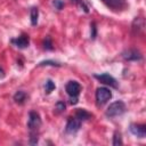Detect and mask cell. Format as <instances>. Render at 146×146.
<instances>
[{"instance_id":"6da1fadb","label":"cell","mask_w":146,"mask_h":146,"mask_svg":"<svg viewBox=\"0 0 146 146\" xmlns=\"http://www.w3.org/2000/svg\"><path fill=\"white\" fill-rule=\"evenodd\" d=\"M41 124H42V121L39 113L35 111H31L29 113V120H27V128L30 129L31 135H38L36 131L39 130Z\"/></svg>"},{"instance_id":"7a4b0ae2","label":"cell","mask_w":146,"mask_h":146,"mask_svg":"<svg viewBox=\"0 0 146 146\" xmlns=\"http://www.w3.org/2000/svg\"><path fill=\"white\" fill-rule=\"evenodd\" d=\"M65 90L67 92V95L71 97V104H76L78 103V97L80 95V91H81V86L79 82L76 81H68L66 83V87H65Z\"/></svg>"},{"instance_id":"3957f363","label":"cell","mask_w":146,"mask_h":146,"mask_svg":"<svg viewBox=\"0 0 146 146\" xmlns=\"http://www.w3.org/2000/svg\"><path fill=\"white\" fill-rule=\"evenodd\" d=\"M125 112V104L122 100H116L112 103L106 110V116L108 117H116L122 115Z\"/></svg>"},{"instance_id":"277c9868","label":"cell","mask_w":146,"mask_h":146,"mask_svg":"<svg viewBox=\"0 0 146 146\" xmlns=\"http://www.w3.org/2000/svg\"><path fill=\"white\" fill-rule=\"evenodd\" d=\"M112 98V92L110 89L105 87H99L96 90V100L98 105H104L106 104L110 99Z\"/></svg>"},{"instance_id":"5b68a950","label":"cell","mask_w":146,"mask_h":146,"mask_svg":"<svg viewBox=\"0 0 146 146\" xmlns=\"http://www.w3.org/2000/svg\"><path fill=\"white\" fill-rule=\"evenodd\" d=\"M94 76H95V79H97L99 82H102V83H104V84H106V86H110V87H112V88H117V82H116V80H115L112 75H110L108 73L95 74Z\"/></svg>"},{"instance_id":"8992f818","label":"cell","mask_w":146,"mask_h":146,"mask_svg":"<svg viewBox=\"0 0 146 146\" xmlns=\"http://www.w3.org/2000/svg\"><path fill=\"white\" fill-rule=\"evenodd\" d=\"M100 1L112 10H116V11L123 10L127 7L125 0H100Z\"/></svg>"},{"instance_id":"52a82bcc","label":"cell","mask_w":146,"mask_h":146,"mask_svg":"<svg viewBox=\"0 0 146 146\" xmlns=\"http://www.w3.org/2000/svg\"><path fill=\"white\" fill-rule=\"evenodd\" d=\"M81 128V121L76 117H70L67 123H66V132L67 133H75L76 131H79Z\"/></svg>"},{"instance_id":"ba28073f","label":"cell","mask_w":146,"mask_h":146,"mask_svg":"<svg viewBox=\"0 0 146 146\" xmlns=\"http://www.w3.org/2000/svg\"><path fill=\"white\" fill-rule=\"evenodd\" d=\"M11 43L14 46H16L17 48L19 49H24V48H27L29 47V43H30V39H29V35L26 34H22L15 39H11Z\"/></svg>"},{"instance_id":"9c48e42d","label":"cell","mask_w":146,"mask_h":146,"mask_svg":"<svg viewBox=\"0 0 146 146\" xmlns=\"http://www.w3.org/2000/svg\"><path fill=\"white\" fill-rule=\"evenodd\" d=\"M130 132L133 136L138 137V138H144L146 136V127L144 124H136V123H133V124L130 125Z\"/></svg>"},{"instance_id":"30bf717a","label":"cell","mask_w":146,"mask_h":146,"mask_svg":"<svg viewBox=\"0 0 146 146\" xmlns=\"http://www.w3.org/2000/svg\"><path fill=\"white\" fill-rule=\"evenodd\" d=\"M123 58L127 60H140L141 54L137 49H128L123 52Z\"/></svg>"},{"instance_id":"8fae6325","label":"cell","mask_w":146,"mask_h":146,"mask_svg":"<svg viewBox=\"0 0 146 146\" xmlns=\"http://www.w3.org/2000/svg\"><path fill=\"white\" fill-rule=\"evenodd\" d=\"M75 117L79 119L80 121H86V120H89L91 117V114L83 108H79L75 113Z\"/></svg>"},{"instance_id":"7c38bea8","label":"cell","mask_w":146,"mask_h":146,"mask_svg":"<svg viewBox=\"0 0 146 146\" xmlns=\"http://www.w3.org/2000/svg\"><path fill=\"white\" fill-rule=\"evenodd\" d=\"M30 18H31V24H32L33 26H35V25L38 24V18H39V9H38L36 7L31 8Z\"/></svg>"},{"instance_id":"4fadbf2b","label":"cell","mask_w":146,"mask_h":146,"mask_svg":"<svg viewBox=\"0 0 146 146\" xmlns=\"http://www.w3.org/2000/svg\"><path fill=\"white\" fill-rule=\"evenodd\" d=\"M25 99H26V94H25L24 91H22V90L17 91V92L14 95V100H15L17 104H23V103L25 102Z\"/></svg>"},{"instance_id":"5bb4252c","label":"cell","mask_w":146,"mask_h":146,"mask_svg":"<svg viewBox=\"0 0 146 146\" xmlns=\"http://www.w3.org/2000/svg\"><path fill=\"white\" fill-rule=\"evenodd\" d=\"M54 89H55V83L51 80H47L46 83H44V91L47 94H50Z\"/></svg>"},{"instance_id":"9a60e30c","label":"cell","mask_w":146,"mask_h":146,"mask_svg":"<svg viewBox=\"0 0 146 146\" xmlns=\"http://www.w3.org/2000/svg\"><path fill=\"white\" fill-rule=\"evenodd\" d=\"M43 48H44L46 50H52V49H54L50 36H46V39L43 40Z\"/></svg>"},{"instance_id":"2e32d148","label":"cell","mask_w":146,"mask_h":146,"mask_svg":"<svg viewBox=\"0 0 146 146\" xmlns=\"http://www.w3.org/2000/svg\"><path fill=\"white\" fill-rule=\"evenodd\" d=\"M113 145H114V146L122 145V139H121L120 132H115V133H114V137H113Z\"/></svg>"},{"instance_id":"e0dca14e","label":"cell","mask_w":146,"mask_h":146,"mask_svg":"<svg viewBox=\"0 0 146 146\" xmlns=\"http://www.w3.org/2000/svg\"><path fill=\"white\" fill-rule=\"evenodd\" d=\"M65 110V104H64V102H57V104H56V106H55V111L57 112V113H60V112H63Z\"/></svg>"},{"instance_id":"ac0fdd59","label":"cell","mask_w":146,"mask_h":146,"mask_svg":"<svg viewBox=\"0 0 146 146\" xmlns=\"http://www.w3.org/2000/svg\"><path fill=\"white\" fill-rule=\"evenodd\" d=\"M39 65H40V66H43V65H50V66H60V64H58V63H56V62H54V60H43V62H41Z\"/></svg>"},{"instance_id":"d6986e66","label":"cell","mask_w":146,"mask_h":146,"mask_svg":"<svg viewBox=\"0 0 146 146\" xmlns=\"http://www.w3.org/2000/svg\"><path fill=\"white\" fill-rule=\"evenodd\" d=\"M90 27H91V30H90V35H91V39H95V38H96V34H97L96 24H95V23H91Z\"/></svg>"},{"instance_id":"ffe728a7","label":"cell","mask_w":146,"mask_h":146,"mask_svg":"<svg viewBox=\"0 0 146 146\" xmlns=\"http://www.w3.org/2000/svg\"><path fill=\"white\" fill-rule=\"evenodd\" d=\"M54 6H55V8L56 9H58V10H60L63 7H64V3H63V1H60V0H54Z\"/></svg>"},{"instance_id":"44dd1931","label":"cell","mask_w":146,"mask_h":146,"mask_svg":"<svg viewBox=\"0 0 146 146\" xmlns=\"http://www.w3.org/2000/svg\"><path fill=\"white\" fill-rule=\"evenodd\" d=\"M72 2H74V3H79V2H81L82 0H71Z\"/></svg>"}]
</instances>
